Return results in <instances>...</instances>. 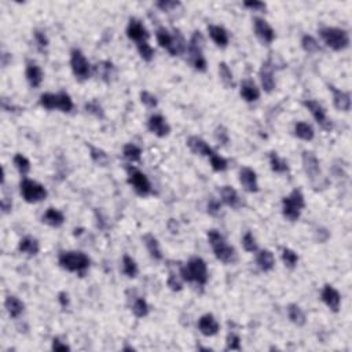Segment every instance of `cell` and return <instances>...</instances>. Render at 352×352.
I'll use <instances>...</instances> for the list:
<instances>
[{
  "mask_svg": "<svg viewBox=\"0 0 352 352\" xmlns=\"http://www.w3.org/2000/svg\"><path fill=\"white\" fill-rule=\"evenodd\" d=\"M156 6L158 9H161L162 11H172L178 9L181 3L179 2H173V0H162V2H157Z\"/></svg>",
  "mask_w": 352,
  "mask_h": 352,
  "instance_id": "obj_51",
  "label": "cell"
},
{
  "mask_svg": "<svg viewBox=\"0 0 352 352\" xmlns=\"http://www.w3.org/2000/svg\"><path fill=\"white\" fill-rule=\"evenodd\" d=\"M70 66H72L76 78H78L80 81L87 80L90 77L91 66H90V62L87 61L81 50L73 49L70 51Z\"/></svg>",
  "mask_w": 352,
  "mask_h": 352,
  "instance_id": "obj_8",
  "label": "cell"
},
{
  "mask_svg": "<svg viewBox=\"0 0 352 352\" xmlns=\"http://www.w3.org/2000/svg\"><path fill=\"white\" fill-rule=\"evenodd\" d=\"M220 196H222V201L225 202L226 205L231 206L234 209H238L242 206V201H241L238 193L234 187L231 186H223L220 189Z\"/></svg>",
  "mask_w": 352,
  "mask_h": 352,
  "instance_id": "obj_22",
  "label": "cell"
},
{
  "mask_svg": "<svg viewBox=\"0 0 352 352\" xmlns=\"http://www.w3.org/2000/svg\"><path fill=\"white\" fill-rule=\"evenodd\" d=\"M294 135L301 139V141H313L314 137H315V132H314V128L311 124L304 121H298L294 124Z\"/></svg>",
  "mask_w": 352,
  "mask_h": 352,
  "instance_id": "obj_29",
  "label": "cell"
},
{
  "mask_svg": "<svg viewBox=\"0 0 352 352\" xmlns=\"http://www.w3.org/2000/svg\"><path fill=\"white\" fill-rule=\"evenodd\" d=\"M147 128H149V131L158 138L168 137L171 132L169 124L166 122V120L162 117L161 114H153L147 121Z\"/></svg>",
  "mask_w": 352,
  "mask_h": 352,
  "instance_id": "obj_12",
  "label": "cell"
},
{
  "mask_svg": "<svg viewBox=\"0 0 352 352\" xmlns=\"http://www.w3.org/2000/svg\"><path fill=\"white\" fill-rule=\"evenodd\" d=\"M138 266L135 263V260L129 257L128 254H125L122 257V273L127 275L128 278H135L138 275Z\"/></svg>",
  "mask_w": 352,
  "mask_h": 352,
  "instance_id": "obj_35",
  "label": "cell"
},
{
  "mask_svg": "<svg viewBox=\"0 0 352 352\" xmlns=\"http://www.w3.org/2000/svg\"><path fill=\"white\" fill-rule=\"evenodd\" d=\"M301 47H303L304 51L308 53V54H315V53L321 51V46H319V43L317 41V39L313 37V36H310V34L303 36V39H301Z\"/></svg>",
  "mask_w": 352,
  "mask_h": 352,
  "instance_id": "obj_36",
  "label": "cell"
},
{
  "mask_svg": "<svg viewBox=\"0 0 352 352\" xmlns=\"http://www.w3.org/2000/svg\"><path fill=\"white\" fill-rule=\"evenodd\" d=\"M127 175L128 183L134 187V190L137 191L139 196H149L152 193V183L142 171H139L138 168L132 165L127 166Z\"/></svg>",
  "mask_w": 352,
  "mask_h": 352,
  "instance_id": "obj_7",
  "label": "cell"
},
{
  "mask_svg": "<svg viewBox=\"0 0 352 352\" xmlns=\"http://www.w3.org/2000/svg\"><path fill=\"white\" fill-rule=\"evenodd\" d=\"M319 34L322 37L323 43L334 51H342L349 47V34L347 30L325 26L319 29Z\"/></svg>",
  "mask_w": 352,
  "mask_h": 352,
  "instance_id": "obj_4",
  "label": "cell"
},
{
  "mask_svg": "<svg viewBox=\"0 0 352 352\" xmlns=\"http://www.w3.org/2000/svg\"><path fill=\"white\" fill-rule=\"evenodd\" d=\"M321 298L326 305H328L333 313H338L340 304H341V296L338 293L337 289H334L332 285H325L321 293Z\"/></svg>",
  "mask_w": 352,
  "mask_h": 352,
  "instance_id": "obj_13",
  "label": "cell"
},
{
  "mask_svg": "<svg viewBox=\"0 0 352 352\" xmlns=\"http://www.w3.org/2000/svg\"><path fill=\"white\" fill-rule=\"evenodd\" d=\"M215 138L216 141L219 143H222V145H227L229 143V132H227V129H226L225 127H217L215 131Z\"/></svg>",
  "mask_w": 352,
  "mask_h": 352,
  "instance_id": "obj_52",
  "label": "cell"
},
{
  "mask_svg": "<svg viewBox=\"0 0 352 352\" xmlns=\"http://www.w3.org/2000/svg\"><path fill=\"white\" fill-rule=\"evenodd\" d=\"M11 206H13V202L9 201L7 197H5V198L2 200V209L5 210V212H9V210L11 209Z\"/></svg>",
  "mask_w": 352,
  "mask_h": 352,
  "instance_id": "obj_59",
  "label": "cell"
},
{
  "mask_svg": "<svg viewBox=\"0 0 352 352\" xmlns=\"http://www.w3.org/2000/svg\"><path fill=\"white\" fill-rule=\"evenodd\" d=\"M58 109L61 112L69 113L73 109V101L68 93H58Z\"/></svg>",
  "mask_w": 352,
  "mask_h": 352,
  "instance_id": "obj_43",
  "label": "cell"
},
{
  "mask_svg": "<svg viewBox=\"0 0 352 352\" xmlns=\"http://www.w3.org/2000/svg\"><path fill=\"white\" fill-rule=\"evenodd\" d=\"M240 183L245 190L249 193H257L259 191V183L256 172L249 166H242L240 171Z\"/></svg>",
  "mask_w": 352,
  "mask_h": 352,
  "instance_id": "obj_15",
  "label": "cell"
},
{
  "mask_svg": "<svg viewBox=\"0 0 352 352\" xmlns=\"http://www.w3.org/2000/svg\"><path fill=\"white\" fill-rule=\"evenodd\" d=\"M190 62L198 72H205L206 70V59L204 57V53H190Z\"/></svg>",
  "mask_w": 352,
  "mask_h": 352,
  "instance_id": "obj_45",
  "label": "cell"
},
{
  "mask_svg": "<svg viewBox=\"0 0 352 352\" xmlns=\"http://www.w3.org/2000/svg\"><path fill=\"white\" fill-rule=\"evenodd\" d=\"M282 261H284V264L288 269H294L298 263L297 253L293 252L292 249L284 248V249H282Z\"/></svg>",
  "mask_w": 352,
  "mask_h": 352,
  "instance_id": "obj_44",
  "label": "cell"
},
{
  "mask_svg": "<svg viewBox=\"0 0 352 352\" xmlns=\"http://www.w3.org/2000/svg\"><path fill=\"white\" fill-rule=\"evenodd\" d=\"M168 286H169V289H172L173 292H181L182 290V282L179 281V278L176 277L175 274H169V278H168Z\"/></svg>",
  "mask_w": 352,
  "mask_h": 352,
  "instance_id": "obj_54",
  "label": "cell"
},
{
  "mask_svg": "<svg viewBox=\"0 0 352 352\" xmlns=\"http://www.w3.org/2000/svg\"><path fill=\"white\" fill-rule=\"evenodd\" d=\"M208 32H209L210 39L215 41V44L217 47H222V49L227 47V44H229L230 39H229V32H227L223 26H219V25H209V26H208Z\"/></svg>",
  "mask_w": 352,
  "mask_h": 352,
  "instance_id": "obj_23",
  "label": "cell"
},
{
  "mask_svg": "<svg viewBox=\"0 0 352 352\" xmlns=\"http://www.w3.org/2000/svg\"><path fill=\"white\" fill-rule=\"evenodd\" d=\"M181 277L186 282H196L198 285H205L208 282V267L204 259L191 257L186 266L181 269Z\"/></svg>",
  "mask_w": 352,
  "mask_h": 352,
  "instance_id": "obj_3",
  "label": "cell"
},
{
  "mask_svg": "<svg viewBox=\"0 0 352 352\" xmlns=\"http://www.w3.org/2000/svg\"><path fill=\"white\" fill-rule=\"evenodd\" d=\"M305 208L304 196L298 189H294L288 197L282 200V213L289 222H296L300 217L301 210Z\"/></svg>",
  "mask_w": 352,
  "mask_h": 352,
  "instance_id": "obj_5",
  "label": "cell"
},
{
  "mask_svg": "<svg viewBox=\"0 0 352 352\" xmlns=\"http://www.w3.org/2000/svg\"><path fill=\"white\" fill-rule=\"evenodd\" d=\"M270 165H271V169L277 173H285L289 171L288 162L285 161L284 158H281L275 152L270 153Z\"/></svg>",
  "mask_w": 352,
  "mask_h": 352,
  "instance_id": "obj_32",
  "label": "cell"
},
{
  "mask_svg": "<svg viewBox=\"0 0 352 352\" xmlns=\"http://www.w3.org/2000/svg\"><path fill=\"white\" fill-rule=\"evenodd\" d=\"M59 266L70 273H77L83 275L90 267L91 260L87 254L80 250H68V252H61L58 257Z\"/></svg>",
  "mask_w": 352,
  "mask_h": 352,
  "instance_id": "obj_2",
  "label": "cell"
},
{
  "mask_svg": "<svg viewBox=\"0 0 352 352\" xmlns=\"http://www.w3.org/2000/svg\"><path fill=\"white\" fill-rule=\"evenodd\" d=\"M254 33L257 36V39L266 46H269L275 40V30L273 26L263 18H254L253 20Z\"/></svg>",
  "mask_w": 352,
  "mask_h": 352,
  "instance_id": "obj_10",
  "label": "cell"
},
{
  "mask_svg": "<svg viewBox=\"0 0 352 352\" xmlns=\"http://www.w3.org/2000/svg\"><path fill=\"white\" fill-rule=\"evenodd\" d=\"M241 97L246 102H256L260 98L259 88L256 87V84L250 80H245L241 85Z\"/></svg>",
  "mask_w": 352,
  "mask_h": 352,
  "instance_id": "obj_26",
  "label": "cell"
},
{
  "mask_svg": "<svg viewBox=\"0 0 352 352\" xmlns=\"http://www.w3.org/2000/svg\"><path fill=\"white\" fill-rule=\"evenodd\" d=\"M58 300H59V303H61V305H62V307H66V305L69 304V296L65 293V292H61V293H59Z\"/></svg>",
  "mask_w": 352,
  "mask_h": 352,
  "instance_id": "obj_58",
  "label": "cell"
},
{
  "mask_svg": "<svg viewBox=\"0 0 352 352\" xmlns=\"http://www.w3.org/2000/svg\"><path fill=\"white\" fill-rule=\"evenodd\" d=\"M260 83H261V87L266 93H273L275 90V78H274V69H273V65L270 61L264 62L261 65L259 72Z\"/></svg>",
  "mask_w": 352,
  "mask_h": 352,
  "instance_id": "obj_14",
  "label": "cell"
},
{
  "mask_svg": "<svg viewBox=\"0 0 352 352\" xmlns=\"http://www.w3.org/2000/svg\"><path fill=\"white\" fill-rule=\"evenodd\" d=\"M143 241H145V245H146L147 250H149V253H150L153 259L157 260V261L162 260L161 248H160V244H158L156 237L152 234H146L143 237Z\"/></svg>",
  "mask_w": 352,
  "mask_h": 352,
  "instance_id": "obj_30",
  "label": "cell"
},
{
  "mask_svg": "<svg viewBox=\"0 0 352 352\" xmlns=\"http://www.w3.org/2000/svg\"><path fill=\"white\" fill-rule=\"evenodd\" d=\"M138 53L141 55V58L146 62H150L153 58H154V54L156 51L153 49L150 44L147 41H142V43H138Z\"/></svg>",
  "mask_w": 352,
  "mask_h": 352,
  "instance_id": "obj_41",
  "label": "cell"
},
{
  "mask_svg": "<svg viewBox=\"0 0 352 352\" xmlns=\"http://www.w3.org/2000/svg\"><path fill=\"white\" fill-rule=\"evenodd\" d=\"M187 146L190 147L191 152L194 153V154H198V156L210 157L215 153V150H213L204 139H201V138L198 137L189 138V139H187Z\"/></svg>",
  "mask_w": 352,
  "mask_h": 352,
  "instance_id": "obj_21",
  "label": "cell"
},
{
  "mask_svg": "<svg viewBox=\"0 0 352 352\" xmlns=\"http://www.w3.org/2000/svg\"><path fill=\"white\" fill-rule=\"evenodd\" d=\"M90 156L93 158V161L95 164H98V165L105 166L109 162L108 154L103 152V150H101V149H98V147L90 146Z\"/></svg>",
  "mask_w": 352,
  "mask_h": 352,
  "instance_id": "obj_39",
  "label": "cell"
},
{
  "mask_svg": "<svg viewBox=\"0 0 352 352\" xmlns=\"http://www.w3.org/2000/svg\"><path fill=\"white\" fill-rule=\"evenodd\" d=\"M222 209V204L216 198H210L208 202V213L210 215H217Z\"/></svg>",
  "mask_w": 352,
  "mask_h": 352,
  "instance_id": "obj_55",
  "label": "cell"
},
{
  "mask_svg": "<svg viewBox=\"0 0 352 352\" xmlns=\"http://www.w3.org/2000/svg\"><path fill=\"white\" fill-rule=\"evenodd\" d=\"M219 76L222 83L225 84L227 88H234V76H233V72L231 69L229 68V65L226 62H220L219 64Z\"/></svg>",
  "mask_w": 352,
  "mask_h": 352,
  "instance_id": "obj_33",
  "label": "cell"
},
{
  "mask_svg": "<svg viewBox=\"0 0 352 352\" xmlns=\"http://www.w3.org/2000/svg\"><path fill=\"white\" fill-rule=\"evenodd\" d=\"M127 36L128 39L134 40L137 43H142V41H147L150 34L141 21L137 18H131L127 26Z\"/></svg>",
  "mask_w": 352,
  "mask_h": 352,
  "instance_id": "obj_11",
  "label": "cell"
},
{
  "mask_svg": "<svg viewBox=\"0 0 352 352\" xmlns=\"http://www.w3.org/2000/svg\"><path fill=\"white\" fill-rule=\"evenodd\" d=\"M40 105L47 110L58 109V94H43L40 97Z\"/></svg>",
  "mask_w": 352,
  "mask_h": 352,
  "instance_id": "obj_38",
  "label": "cell"
},
{
  "mask_svg": "<svg viewBox=\"0 0 352 352\" xmlns=\"http://www.w3.org/2000/svg\"><path fill=\"white\" fill-rule=\"evenodd\" d=\"M14 165L22 176H26L28 173H29L30 162H29V160H28V158H26L25 156H22V154H15L14 156Z\"/></svg>",
  "mask_w": 352,
  "mask_h": 352,
  "instance_id": "obj_40",
  "label": "cell"
},
{
  "mask_svg": "<svg viewBox=\"0 0 352 352\" xmlns=\"http://www.w3.org/2000/svg\"><path fill=\"white\" fill-rule=\"evenodd\" d=\"M209 160H210V166H212V169L216 172L226 171V169H227V166H229V162H227V160H226L225 157L219 156L216 152L209 157Z\"/></svg>",
  "mask_w": 352,
  "mask_h": 352,
  "instance_id": "obj_42",
  "label": "cell"
},
{
  "mask_svg": "<svg viewBox=\"0 0 352 352\" xmlns=\"http://www.w3.org/2000/svg\"><path fill=\"white\" fill-rule=\"evenodd\" d=\"M53 349L54 351H69L70 347H69L68 344H65L61 340H58V338H54L53 340Z\"/></svg>",
  "mask_w": 352,
  "mask_h": 352,
  "instance_id": "obj_57",
  "label": "cell"
},
{
  "mask_svg": "<svg viewBox=\"0 0 352 352\" xmlns=\"http://www.w3.org/2000/svg\"><path fill=\"white\" fill-rule=\"evenodd\" d=\"M303 166L304 171L311 179H317L321 176V166H319V160L317 156L311 152L303 153Z\"/></svg>",
  "mask_w": 352,
  "mask_h": 352,
  "instance_id": "obj_18",
  "label": "cell"
},
{
  "mask_svg": "<svg viewBox=\"0 0 352 352\" xmlns=\"http://www.w3.org/2000/svg\"><path fill=\"white\" fill-rule=\"evenodd\" d=\"M240 336L235 334V333H230L227 336V349H231V351H240L241 344H240Z\"/></svg>",
  "mask_w": 352,
  "mask_h": 352,
  "instance_id": "obj_50",
  "label": "cell"
},
{
  "mask_svg": "<svg viewBox=\"0 0 352 352\" xmlns=\"http://www.w3.org/2000/svg\"><path fill=\"white\" fill-rule=\"evenodd\" d=\"M303 105L310 110V113L313 114V117L315 118V121L318 122L319 125L325 129H330L332 128V122L329 121L328 116H326V110L323 109V106L314 99H307L304 101Z\"/></svg>",
  "mask_w": 352,
  "mask_h": 352,
  "instance_id": "obj_9",
  "label": "cell"
},
{
  "mask_svg": "<svg viewBox=\"0 0 352 352\" xmlns=\"http://www.w3.org/2000/svg\"><path fill=\"white\" fill-rule=\"evenodd\" d=\"M256 263L259 266V269L264 273H269L271 270L274 269L275 266V257L273 252L269 249L260 250L257 256H256Z\"/></svg>",
  "mask_w": 352,
  "mask_h": 352,
  "instance_id": "obj_24",
  "label": "cell"
},
{
  "mask_svg": "<svg viewBox=\"0 0 352 352\" xmlns=\"http://www.w3.org/2000/svg\"><path fill=\"white\" fill-rule=\"evenodd\" d=\"M244 6L246 7V9H249V10H253V11H261V10H266V3H263V2H245Z\"/></svg>",
  "mask_w": 352,
  "mask_h": 352,
  "instance_id": "obj_56",
  "label": "cell"
},
{
  "mask_svg": "<svg viewBox=\"0 0 352 352\" xmlns=\"http://www.w3.org/2000/svg\"><path fill=\"white\" fill-rule=\"evenodd\" d=\"M5 305L11 318H18V317H21L25 310V304L21 301L20 298L15 297V296H7Z\"/></svg>",
  "mask_w": 352,
  "mask_h": 352,
  "instance_id": "obj_25",
  "label": "cell"
},
{
  "mask_svg": "<svg viewBox=\"0 0 352 352\" xmlns=\"http://www.w3.org/2000/svg\"><path fill=\"white\" fill-rule=\"evenodd\" d=\"M242 245H244V249L246 250V252H257V249H259L257 242H256L253 234H252L250 231H248V233L244 235V238H242Z\"/></svg>",
  "mask_w": 352,
  "mask_h": 352,
  "instance_id": "obj_47",
  "label": "cell"
},
{
  "mask_svg": "<svg viewBox=\"0 0 352 352\" xmlns=\"http://www.w3.org/2000/svg\"><path fill=\"white\" fill-rule=\"evenodd\" d=\"M18 250L21 253L28 254V256H36L39 253L40 245L36 238L33 237H24L18 244Z\"/></svg>",
  "mask_w": 352,
  "mask_h": 352,
  "instance_id": "obj_27",
  "label": "cell"
},
{
  "mask_svg": "<svg viewBox=\"0 0 352 352\" xmlns=\"http://www.w3.org/2000/svg\"><path fill=\"white\" fill-rule=\"evenodd\" d=\"M20 189L22 198L29 204H36V202L46 200L47 194H49L43 185H40L32 179H28V178H24V181L21 182Z\"/></svg>",
  "mask_w": 352,
  "mask_h": 352,
  "instance_id": "obj_6",
  "label": "cell"
},
{
  "mask_svg": "<svg viewBox=\"0 0 352 352\" xmlns=\"http://www.w3.org/2000/svg\"><path fill=\"white\" fill-rule=\"evenodd\" d=\"M33 37H34V40H36V43H37V46H39L40 49H46V47L49 46V39H47L46 33H44V32H41V30H34Z\"/></svg>",
  "mask_w": 352,
  "mask_h": 352,
  "instance_id": "obj_53",
  "label": "cell"
},
{
  "mask_svg": "<svg viewBox=\"0 0 352 352\" xmlns=\"http://www.w3.org/2000/svg\"><path fill=\"white\" fill-rule=\"evenodd\" d=\"M25 76L26 80L32 88H37L43 83V70L39 65L34 62H28L26 64V69H25Z\"/></svg>",
  "mask_w": 352,
  "mask_h": 352,
  "instance_id": "obj_19",
  "label": "cell"
},
{
  "mask_svg": "<svg viewBox=\"0 0 352 352\" xmlns=\"http://www.w3.org/2000/svg\"><path fill=\"white\" fill-rule=\"evenodd\" d=\"M288 317L290 319V322H293L297 326H303L305 323V314L297 304H289Z\"/></svg>",
  "mask_w": 352,
  "mask_h": 352,
  "instance_id": "obj_31",
  "label": "cell"
},
{
  "mask_svg": "<svg viewBox=\"0 0 352 352\" xmlns=\"http://www.w3.org/2000/svg\"><path fill=\"white\" fill-rule=\"evenodd\" d=\"M141 102L149 109L157 108V105H158V101H157L156 97L152 93H149V91H142L141 93Z\"/></svg>",
  "mask_w": 352,
  "mask_h": 352,
  "instance_id": "obj_48",
  "label": "cell"
},
{
  "mask_svg": "<svg viewBox=\"0 0 352 352\" xmlns=\"http://www.w3.org/2000/svg\"><path fill=\"white\" fill-rule=\"evenodd\" d=\"M132 313L138 318H145L149 315V305H147L146 300L142 297L137 298L134 304H132Z\"/></svg>",
  "mask_w": 352,
  "mask_h": 352,
  "instance_id": "obj_37",
  "label": "cell"
},
{
  "mask_svg": "<svg viewBox=\"0 0 352 352\" xmlns=\"http://www.w3.org/2000/svg\"><path fill=\"white\" fill-rule=\"evenodd\" d=\"M85 110H87L88 113L94 114L95 117H103V109L97 101H91V102L85 103Z\"/></svg>",
  "mask_w": 352,
  "mask_h": 352,
  "instance_id": "obj_49",
  "label": "cell"
},
{
  "mask_svg": "<svg viewBox=\"0 0 352 352\" xmlns=\"http://www.w3.org/2000/svg\"><path fill=\"white\" fill-rule=\"evenodd\" d=\"M122 154L127 158L128 161L131 162H139L141 161V157H142V149L134 143H128L124 146V150H122Z\"/></svg>",
  "mask_w": 352,
  "mask_h": 352,
  "instance_id": "obj_34",
  "label": "cell"
},
{
  "mask_svg": "<svg viewBox=\"0 0 352 352\" xmlns=\"http://www.w3.org/2000/svg\"><path fill=\"white\" fill-rule=\"evenodd\" d=\"M329 90L333 94V103H334L336 109L341 110V112H349V109H351V95H349V93L338 90L334 85H329Z\"/></svg>",
  "mask_w": 352,
  "mask_h": 352,
  "instance_id": "obj_17",
  "label": "cell"
},
{
  "mask_svg": "<svg viewBox=\"0 0 352 352\" xmlns=\"http://www.w3.org/2000/svg\"><path fill=\"white\" fill-rule=\"evenodd\" d=\"M65 216L61 210L55 209V208H49L44 212L43 215V223L51 226V227H61L64 225Z\"/></svg>",
  "mask_w": 352,
  "mask_h": 352,
  "instance_id": "obj_28",
  "label": "cell"
},
{
  "mask_svg": "<svg viewBox=\"0 0 352 352\" xmlns=\"http://www.w3.org/2000/svg\"><path fill=\"white\" fill-rule=\"evenodd\" d=\"M198 329H200V332L202 333L204 336L210 337V336L217 334L220 325L212 314H205V315H202L200 318V321H198Z\"/></svg>",
  "mask_w": 352,
  "mask_h": 352,
  "instance_id": "obj_16",
  "label": "cell"
},
{
  "mask_svg": "<svg viewBox=\"0 0 352 352\" xmlns=\"http://www.w3.org/2000/svg\"><path fill=\"white\" fill-rule=\"evenodd\" d=\"M156 37L162 49H165L172 57H176L175 39H173V34L169 30L165 29V28H158L156 32Z\"/></svg>",
  "mask_w": 352,
  "mask_h": 352,
  "instance_id": "obj_20",
  "label": "cell"
},
{
  "mask_svg": "<svg viewBox=\"0 0 352 352\" xmlns=\"http://www.w3.org/2000/svg\"><path fill=\"white\" fill-rule=\"evenodd\" d=\"M113 69H114V66H113L112 62H109V61H103V62L97 65V70L99 72V76H101L105 81H109V80H110V77H112L113 74Z\"/></svg>",
  "mask_w": 352,
  "mask_h": 352,
  "instance_id": "obj_46",
  "label": "cell"
},
{
  "mask_svg": "<svg viewBox=\"0 0 352 352\" xmlns=\"http://www.w3.org/2000/svg\"><path fill=\"white\" fill-rule=\"evenodd\" d=\"M208 241L213 249L216 259L220 260L222 263L233 264L237 260V252L235 249L226 242V238L220 234L217 230L208 231Z\"/></svg>",
  "mask_w": 352,
  "mask_h": 352,
  "instance_id": "obj_1",
  "label": "cell"
}]
</instances>
